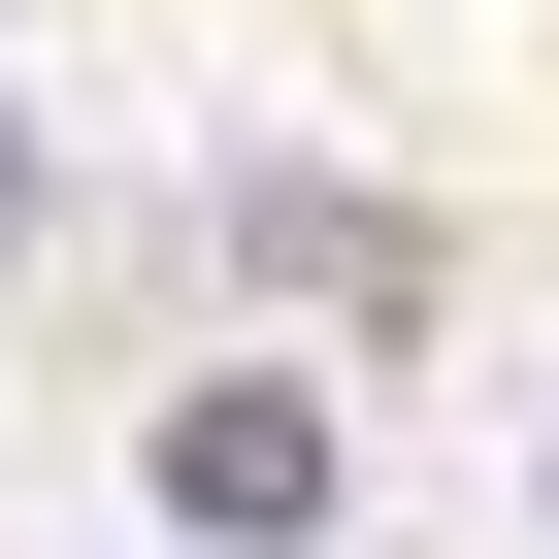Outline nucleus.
<instances>
[{
    "label": "nucleus",
    "mask_w": 559,
    "mask_h": 559,
    "mask_svg": "<svg viewBox=\"0 0 559 559\" xmlns=\"http://www.w3.org/2000/svg\"><path fill=\"white\" fill-rule=\"evenodd\" d=\"M165 526H198V559L330 526V395H263V362H230V395H165Z\"/></svg>",
    "instance_id": "f257e3e1"
}]
</instances>
